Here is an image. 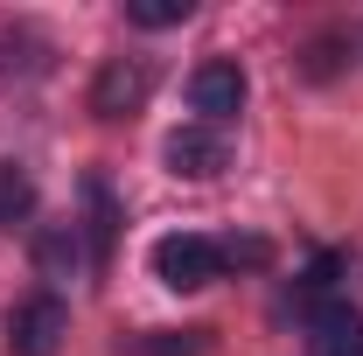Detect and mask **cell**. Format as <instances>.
<instances>
[{
	"label": "cell",
	"mask_w": 363,
	"mask_h": 356,
	"mask_svg": "<svg viewBox=\"0 0 363 356\" xmlns=\"http://www.w3.org/2000/svg\"><path fill=\"white\" fill-rule=\"evenodd\" d=\"M217 272H224L217 245H210V238H196V230H168V238L154 245V279H161V287H175V294H203Z\"/></svg>",
	"instance_id": "obj_1"
},
{
	"label": "cell",
	"mask_w": 363,
	"mask_h": 356,
	"mask_svg": "<svg viewBox=\"0 0 363 356\" xmlns=\"http://www.w3.org/2000/svg\"><path fill=\"white\" fill-rule=\"evenodd\" d=\"M63 335H70V308L56 294H28L21 308L7 314V350L14 356H56Z\"/></svg>",
	"instance_id": "obj_2"
},
{
	"label": "cell",
	"mask_w": 363,
	"mask_h": 356,
	"mask_svg": "<svg viewBox=\"0 0 363 356\" xmlns=\"http://www.w3.org/2000/svg\"><path fill=\"white\" fill-rule=\"evenodd\" d=\"M154 91V63L147 56H112L98 77H91V112L98 119H133Z\"/></svg>",
	"instance_id": "obj_3"
},
{
	"label": "cell",
	"mask_w": 363,
	"mask_h": 356,
	"mask_svg": "<svg viewBox=\"0 0 363 356\" xmlns=\"http://www.w3.org/2000/svg\"><path fill=\"white\" fill-rule=\"evenodd\" d=\"M189 98H196L203 126H224V119H238V105H245V70L217 56V63H203V70L189 77Z\"/></svg>",
	"instance_id": "obj_4"
},
{
	"label": "cell",
	"mask_w": 363,
	"mask_h": 356,
	"mask_svg": "<svg viewBox=\"0 0 363 356\" xmlns=\"http://www.w3.org/2000/svg\"><path fill=\"white\" fill-rule=\"evenodd\" d=\"M217 168H224V133L217 126H182V133H168V175L210 182Z\"/></svg>",
	"instance_id": "obj_5"
},
{
	"label": "cell",
	"mask_w": 363,
	"mask_h": 356,
	"mask_svg": "<svg viewBox=\"0 0 363 356\" xmlns=\"http://www.w3.org/2000/svg\"><path fill=\"white\" fill-rule=\"evenodd\" d=\"M308 350L315 356H363V314L357 308H321L308 321Z\"/></svg>",
	"instance_id": "obj_6"
},
{
	"label": "cell",
	"mask_w": 363,
	"mask_h": 356,
	"mask_svg": "<svg viewBox=\"0 0 363 356\" xmlns=\"http://www.w3.org/2000/svg\"><path fill=\"white\" fill-rule=\"evenodd\" d=\"M28 210H35V182H28V168L0 161V223H21Z\"/></svg>",
	"instance_id": "obj_7"
},
{
	"label": "cell",
	"mask_w": 363,
	"mask_h": 356,
	"mask_svg": "<svg viewBox=\"0 0 363 356\" xmlns=\"http://www.w3.org/2000/svg\"><path fill=\"white\" fill-rule=\"evenodd\" d=\"M126 21L133 28H175V21H189V0H126Z\"/></svg>",
	"instance_id": "obj_8"
},
{
	"label": "cell",
	"mask_w": 363,
	"mask_h": 356,
	"mask_svg": "<svg viewBox=\"0 0 363 356\" xmlns=\"http://www.w3.org/2000/svg\"><path fill=\"white\" fill-rule=\"evenodd\" d=\"M70 259H77V230H49V238H43V266L63 272Z\"/></svg>",
	"instance_id": "obj_9"
}]
</instances>
